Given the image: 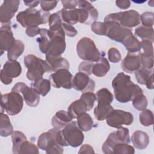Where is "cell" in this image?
I'll return each mask as SVG.
<instances>
[{"instance_id": "obj_1", "label": "cell", "mask_w": 154, "mask_h": 154, "mask_svg": "<svg viewBox=\"0 0 154 154\" xmlns=\"http://www.w3.org/2000/svg\"><path fill=\"white\" fill-rule=\"evenodd\" d=\"M40 37L37 41L40 51L45 55H61L65 51L66 45L63 29L52 31L46 28H40Z\"/></svg>"}, {"instance_id": "obj_2", "label": "cell", "mask_w": 154, "mask_h": 154, "mask_svg": "<svg viewBox=\"0 0 154 154\" xmlns=\"http://www.w3.org/2000/svg\"><path fill=\"white\" fill-rule=\"evenodd\" d=\"M116 99L121 103L132 100L136 96L143 93V90L134 84L129 75L119 73L112 81Z\"/></svg>"}, {"instance_id": "obj_3", "label": "cell", "mask_w": 154, "mask_h": 154, "mask_svg": "<svg viewBox=\"0 0 154 154\" xmlns=\"http://www.w3.org/2000/svg\"><path fill=\"white\" fill-rule=\"evenodd\" d=\"M37 146L46 153H63V147L66 146L60 129L52 128L42 133L38 137Z\"/></svg>"}, {"instance_id": "obj_4", "label": "cell", "mask_w": 154, "mask_h": 154, "mask_svg": "<svg viewBox=\"0 0 154 154\" xmlns=\"http://www.w3.org/2000/svg\"><path fill=\"white\" fill-rule=\"evenodd\" d=\"M50 15L49 12L42 10H37L34 8H28L19 12L16 16V20L23 27L27 28L46 24L49 22Z\"/></svg>"}, {"instance_id": "obj_5", "label": "cell", "mask_w": 154, "mask_h": 154, "mask_svg": "<svg viewBox=\"0 0 154 154\" xmlns=\"http://www.w3.org/2000/svg\"><path fill=\"white\" fill-rule=\"evenodd\" d=\"M23 61L28 69L26 73L27 79L31 81H35L42 79L45 72H51L46 61L34 55L29 54L26 55Z\"/></svg>"}, {"instance_id": "obj_6", "label": "cell", "mask_w": 154, "mask_h": 154, "mask_svg": "<svg viewBox=\"0 0 154 154\" xmlns=\"http://www.w3.org/2000/svg\"><path fill=\"white\" fill-rule=\"evenodd\" d=\"M95 95L97 105L94 109V115L97 120L103 121L107 118L114 109L111 105L113 100V95L106 88L99 90Z\"/></svg>"}, {"instance_id": "obj_7", "label": "cell", "mask_w": 154, "mask_h": 154, "mask_svg": "<svg viewBox=\"0 0 154 154\" xmlns=\"http://www.w3.org/2000/svg\"><path fill=\"white\" fill-rule=\"evenodd\" d=\"M76 52L81 59L90 62H96L101 57L100 52L93 40L87 37H82L78 41Z\"/></svg>"}, {"instance_id": "obj_8", "label": "cell", "mask_w": 154, "mask_h": 154, "mask_svg": "<svg viewBox=\"0 0 154 154\" xmlns=\"http://www.w3.org/2000/svg\"><path fill=\"white\" fill-rule=\"evenodd\" d=\"M23 106V98L17 92L11 91L1 95V112L5 111L10 116L19 114Z\"/></svg>"}, {"instance_id": "obj_9", "label": "cell", "mask_w": 154, "mask_h": 154, "mask_svg": "<svg viewBox=\"0 0 154 154\" xmlns=\"http://www.w3.org/2000/svg\"><path fill=\"white\" fill-rule=\"evenodd\" d=\"M116 22L123 26L131 29L140 23V15L134 10L109 14L104 18V22Z\"/></svg>"}, {"instance_id": "obj_10", "label": "cell", "mask_w": 154, "mask_h": 154, "mask_svg": "<svg viewBox=\"0 0 154 154\" xmlns=\"http://www.w3.org/2000/svg\"><path fill=\"white\" fill-rule=\"evenodd\" d=\"M96 100V95L93 92L83 93L78 100H75L70 105L68 108V112L73 119H76L80 114L90 111Z\"/></svg>"}, {"instance_id": "obj_11", "label": "cell", "mask_w": 154, "mask_h": 154, "mask_svg": "<svg viewBox=\"0 0 154 154\" xmlns=\"http://www.w3.org/2000/svg\"><path fill=\"white\" fill-rule=\"evenodd\" d=\"M61 133L66 146L77 147L81 146L84 141V134L76 122L72 121L68 123L61 131Z\"/></svg>"}, {"instance_id": "obj_12", "label": "cell", "mask_w": 154, "mask_h": 154, "mask_svg": "<svg viewBox=\"0 0 154 154\" xmlns=\"http://www.w3.org/2000/svg\"><path fill=\"white\" fill-rule=\"evenodd\" d=\"M131 141L129 132L128 128L120 127L116 131L109 134L102 146V152L104 153H112L113 147L119 143H129Z\"/></svg>"}, {"instance_id": "obj_13", "label": "cell", "mask_w": 154, "mask_h": 154, "mask_svg": "<svg viewBox=\"0 0 154 154\" xmlns=\"http://www.w3.org/2000/svg\"><path fill=\"white\" fill-rule=\"evenodd\" d=\"M107 25L106 36L117 42L123 43L125 39L132 35V31L128 28L122 26L119 23L113 22H103Z\"/></svg>"}, {"instance_id": "obj_14", "label": "cell", "mask_w": 154, "mask_h": 154, "mask_svg": "<svg viewBox=\"0 0 154 154\" xmlns=\"http://www.w3.org/2000/svg\"><path fill=\"white\" fill-rule=\"evenodd\" d=\"M11 91L22 94L26 103L31 107H35L40 102V94L32 88L23 82L16 83L11 89Z\"/></svg>"}, {"instance_id": "obj_15", "label": "cell", "mask_w": 154, "mask_h": 154, "mask_svg": "<svg viewBox=\"0 0 154 154\" xmlns=\"http://www.w3.org/2000/svg\"><path fill=\"white\" fill-rule=\"evenodd\" d=\"M106 119L108 126L118 129L123 125H131L134 120V117L129 112L120 109H113Z\"/></svg>"}, {"instance_id": "obj_16", "label": "cell", "mask_w": 154, "mask_h": 154, "mask_svg": "<svg viewBox=\"0 0 154 154\" xmlns=\"http://www.w3.org/2000/svg\"><path fill=\"white\" fill-rule=\"evenodd\" d=\"M22 72L20 64L16 60L7 61L1 70L0 78L1 82L8 85L13 81V78L18 77Z\"/></svg>"}, {"instance_id": "obj_17", "label": "cell", "mask_w": 154, "mask_h": 154, "mask_svg": "<svg viewBox=\"0 0 154 154\" xmlns=\"http://www.w3.org/2000/svg\"><path fill=\"white\" fill-rule=\"evenodd\" d=\"M73 76L68 69H63L55 71L50 75L49 81L52 85L57 88H72Z\"/></svg>"}, {"instance_id": "obj_18", "label": "cell", "mask_w": 154, "mask_h": 154, "mask_svg": "<svg viewBox=\"0 0 154 154\" xmlns=\"http://www.w3.org/2000/svg\"><path fill=\"white\" fill-rule=\"evenodd\" d=\"M78 6L79 13V23L90 24L97 19L98 11L90 2L83 0L78 1Z\"/></svg>"}, {"instance_id": "obj_19", "label": "cell", "mask_w": 154, "mask_h": 154, "mask_svg": "<svg viewBox=\"0 0 154 154\" xmlns=\"http://www.w3.org/2000/svg\"><path fill=\"white\" fill-rule=\"evenodd\" d=\"M72 88L82 93L93 92L95 88V82L88 75L79 72L72 79Z\"/></svg>"}, {"instance_id": "obj_20", "label": "cell", "mask_w": 154, "mask_h": 154, "mask_svg": "<svg viewBox=\"0 0 154 154\" xmlns=\"http://www.w3.org/2000/svg\"><path fill=\"white\" fill-rule=\"evenodd\" d=\"M20 1L17 0H9L3 2L0 7V21L1 23H10L11 19L17 12Z\"/></svg>"}, {"instance_id": "obj_21", "label": "cell", "mask_w": 154, "mask_h": 154, "mask_svg": "<svg viewBox=\"0 0 154 154\" xmlns=\"http://www.w3.org/2000/svg\"><path fill=\"white\" fill-rule=\"evenodd\" d=\"M15 38L11 31L10 23L2 25L0 28V48L1 55L8 51L13 45Z\"/></svg>"}, {"instance_id": "obj_22", "label": "cell", "mask_w": 154, "mask_h": 154, "mask_svg": "<svg viewBox=\"0 0 154 154\" xmlns=\"http://www.w3.org/2000/svg\"><path fill=\"white\" fill-rule=\"evenodd\" d=\"M141 67L140 52H128L122 62V68L123 71L128 73H132Z\"/></svg>"}, {"instance_id": "obj_23", "label": "cell", "mask_w": 154, "mask_h": 154, "mask_svg": "<svg viewBox=\"0 0 154 154\" xmlns=\"http://www.w3.org/2000/svg\"><path fill=\"white\" fill-rule=\"evenodd\" d=\"M45 61L49 65L51 72H55L60 69H69L70 64L69 61L61 55H46Z\"/></svg>"}, {"instance_id": "obj_24", "label": "cell", "mask_w": 154, "mask_h": 154, "mask_svg": "<svg viewBox=\"0 0 154 154\" xmlns=\"http://www.w3.org/2000/svg\"><path fill=\"white\" fill-rule=\"evenodd\" d=\"M73 119V117L70 115L68 111L60 110L57 111L52 118L51 123L54 128L61 129L71 122Z\"/></svg>"}, {"instance_id": "obj_25", "label": "cell", "mask_w": 154, "mask_h": 154, "mask_svg": "<svg viewBox=\"0 0 154 154\" xmlns=\"http://www.w3.org/2000/svg\"><path fill=\"white\" fill-rule=\"evenodd\" d=\"M59 15L61 21L65 23L73 25L79 22V13L78 8L72 10H66L64 8L57 12Z\"/></svg>"}, {"instance_id": "obj_26", "label": "cell", "mask_w": 154, "mask_h": 154, "mask_svg": "<svg viewBox=\"0 0 154 154\" xmlns=\"http://www.w3.org/2000/svg\"><path fill=\"white\" fill-rule=\"evenodd\" d=\"M131 141L136 149L143 150L147 147L150 140L149 137L146 132L137 130L132 134Z\"/></svg>"}, {"instance_id": "obj_27", "label": "cell", "mask_w": 154, "mask_h": 154, "mask_svg": "<svg viewBox=\"0 0 154 154\" xmlns=\"http://www.w3.org/2000/svg\"><path fill=\"white\" fill-rule=\"evenodd\" d=\"M110 69V66L106 58L101 57L98 61L93 63L92 73L97 77H103L106 75Z\"/></svg>"}, {"instance_id": "obj_28", "label": "cell", "mask_w": 154, "mask_h": 154, "mask_svg": "<svg viewBox=\"0 0 154 154\" xmlns=\"http://www.w3.org/2000/svg\"><path fill=\"white\" fill-rule=\"evenodd\" d=\"M13 127L10 120L7 114L1 112L0 116V135L6 137L11 135L13 132Z\"/></svg>"}, {"instance_id": "obj_29", "label": "cell", "mask_w": 154, "mask_h": 154, "mask_svg": "<svg viewBox=\"0 0 154 154\" xmlns=\"http://www.w3.org/2000/svg\"><path fill=\"white\" fill-rule=\"evenodd\" d=\"M31 87H32L39 94L45 96L51 90V82L47 79L42 78L35 81H33Z\"/></svg>"}, {"instance_id": "obj_30", "label": "cell", "mask_w": 154, "mask_h": 154, "mask_svg": "<svg viewBox=\"0 0 154 154\" xmlns=\"http://www.w3.org/2000/svg\"><path fill=\"white\" fill-rule=\"evenodd\" d=\"M77 124L82 131H89L93 126V120L91 117L86 112H82L77 117Z\"/></svg>"}, {"instance_id": "obj_31", "label": "cell", "mask_w": 154, "mask_h": 154, "mask_svg": "<svg viewBox=\"0 0 154 154\" xmlns=\"http://www.w3.org/2000/svg\"><path fill=\"white\" fill-rule=\"evenodd\" d=\"M25 46L19 40H16L13 45L7 51V57L9 60H16L23 52Z\"/></svg>"}, {"instance_id": "obj_32", "label": "cell", "mask_w": 154, "mask_h": 154, "mask_svg": "<svg viewBox=\"0 0 154 154\" xmlns=\"http://www.w3.org/2000/svg\"><path fill=\"white\" fill-rule=\"evenodd\" d=\"M128 52L136 53L141 50L140 42L132 34L128 37L122 43Z\"/></svg>"}, {"instance_id": "obj_33", "label": "cell", "mask_w": 154, "mask_h": 154, "mask_svg": "<svg viewBox=\"0 0 154 154\" xmlns=\"http://www.w3.org/2000/svg\"><path fill=\"white\" fill-rule=\"evenodd\" d=\"M11 140L13 143L12 152L13 153L18 154L19 148L21 144L26 140L27 138L25 134L20 131H15L11 134Z\"/></svg>"}, {"instance_id": "obj_34", "label": "cell", "mask_w": 154, "mask_h": 154, "mask_svg": "<svg viewBox=\"0 0 154 154\" xmlns=\"http://www.w3.org/2000/svg\"><path fill=\"white\" fill-rule=\"evenodd\" d=\"M135 34L141 38L142 40H147L152 42H153L154 32L153 28L140 26L135 29Z\"/></svg>"}, {"instance_id": "obj_35", "label": "cell", "mask_w": 154, "mask_h": 154, "mask_svg": "<svg viewBox=\"0 0 154 154\" xmlns=\"http://www.w3.org/2000/svg\"><path fill=\"white\" fill-rule=\"evenodd\" d=\"M135 75L137 82L140 84L144 85L150 77L153 75V70H148L143 67H140L135 72Z\"/></svg>"}, {"instance_id": "obj_36", "label": "cell", "mask_w": 154, "mask_h": 154, "mask_svg": "<svg viewBox=\"0 0 154 154\" xmlns=\"http://www.w3.org/2000/svg\"><path fill=\"white\" fill-rule=\"evenodd\" d=\"M139 120L141 124L144 126L152 125L154 123L153 114L151 110L145 109L140 114Z\"/></svg>"}, {"instance_id": "obj_37", "label": "cell", "mask_w": 154, "mask_h": 154, "mask_svg": "<svg viewBox=\"0 0 154 154\" xmlns=\"http://www.w3.org/2000/svg\"><path fill=\"white\" fill-rule=\"evenodd\" d=\"M135 153L134 148L128 143H119L114 146L112 153L114 154H133Z\"/></svg>"}, {"instance_id": "obj_38", "label": "cell", "mask_w": 154, "mask_h": 154, "mask_svg": "<svg viewBox=\"0 0 154 154\" xmlns=\"http://www.w3.org/2000/svg\"><path fill=\"white\" fill-rule=\"evenodd\" d=\"M49 29L52 31H57L63 29L62 21L57 13L50 15L49 18Z\"/></svg>"}, {"instance_id": "obj_39", "label": "cell", "mask_w": 154, "mask_h": 154, "mask_svg": "<svg viewBox=\"0 0 154 154\" xmlns=\"http://www.w3.org/2000/svg\"><path fill=\"white\" fill-rule=\"evenodd\" d=\"M19 153H39L38 148L34 144L25 141L20 146L19 150Z\"/></svg>"}, {"instance_id": "obj_40", "label": "cell", "mask_w": 154, "mask_h": 154, "mask_svg": "<svg viewBox=\"0 0 154 154\" xmlns=\"http://www.w3.org/2000/svg\"><path fill=\"white\" fill-rule=\"evenodd\" d=\"M132 101L133 106L138 111L145 109L147 106V100L143 93L136 96Z\"/></svg>"}, {"instance_id": "obj_41", "label": "cell", "mask_w": 154, "mask_h": 154, "mask_svg": "<svg viewBox=\"0 0 154 154\" xmlns=\"http://www.w3.org/2000/svg\"><path fill=\"white\" fill-rule=\"evenodd\" d=\"M91 30L99 35H106L107 32V25L105 22L95 21L91 25Z\"/></svg>"}, {"instance_id": "obj_42", "label": "cell", "mask_w": 154, "mask_h": 154, "mask_svg": "<svg viewBox=\"0 0 154 154\" xmlns=\"http://www.w3.org/2000/svg\"><path fill=\"white\" fill-rule=\"evenodd\" d=\"M153 13L150 11L143 13L140 16V21H141L143 26L152 28L153 25Z\"/></svg>"}, {"instance_id": "obj_43", "label": "cell", "mask_w": 154, "mask_h": 154, "mask_svg": "<svg viewBox=\"0 0 154 154\" xmlns=\"http://www.w3.org/2000/svg\"><path fill=\"white\" fill-rule=\"evenodd\" d=\"M140 60L142 67L148 70H152L153 67V56L146 55L140 51Z\"/></svg>"}, {"instance_id": "obj_44", "label": "cell", "mask_w": 154, "mask_h": 154, "mask_svg": "<svg viewBox=\"0 0 154 154\" xmlns=\"http://www.w3.org/2000/svg\"><path fill=\"white\" fill-rule=\"evenodd\" d=\"M140 43L141 48L143 50V52H141L142 54L146 55L153 56V42L147 40H143L140 42Z\"/></svg>"}, {"instance_id": "obj_45", "label": "cell", "mask_w": 154, "mask_h": 154, "mask_svg": "<svg viewBox=\"0 0 154 154\" xmlns=\"http://www.w3.org/2000/svg\"><path fill=\"white\" fill-rule=\"evenodd\" d=\"M108 60L114 63H117L121 60L122 55L119 51L116 48H111L108 51Z\"/></svg>"}, {"instance_id": "obj_46", "label": "cell", "mask_w": 154, "mask_h": 154, "mask_svg": "<svg viewBox=\"0 0 154 154\" xmlns=\"http://www.w3.org/2000/svg\"><path fill=\"white\" fill-rule=\"evenodd\" d=\"M93 63L87 61H82L78 66L79 72H82L87 75H90L92 73V67Z\"/></svg>"}, {"instance_id": "obj_47", "label": "cell", "mask_w": 154, "mask_h": 154, "mask_svg": "<svg viewBox=\"0 0 154 154\" xmlns=\"http://www.w3.org/2000/svg\"><path fill=\"white\" fill-rule=\"evenodd\" d=\"M62 27L65 35L69 37H75L78 34L77 30L75 29V27H73L71 25L67 24L62 22Z\"/></svg>"}, {"instance_id": "obj_48", "label": "cell", "mask_w": 154, "mask_h": 154, "mask_svg": "<svg viewBox=\"0 0 154 154\" xmlns=\"http://www.w3.org/2000/svg\"><path fill=\"white\" fill-rule=\"evenodd\" d=\"M58 1H40V6L42 10L48 12L49 11L54 9Z\"/></svg>"}, {"instance_id": "obj_49", "label": "cell", "mask_w": 154, "mask_h": 154, "mask_svg": "<svg viewBox=\"0 0 154 154\" xmlns=\"http://www.w3.org/2000/svg\"><path fill=\"white\" fill-rule=\"evenodd\" d=\"M61 3L63 5V8L66 10L75 9L78 6V1L75 0L61 1Z\"/></svg>"}, {"instance_id": "obj_50", "label": "cell", "mask_w": 154, "mask_h": 154, "mask_svg": "<svg viewBox=\"0 0 154 154\" xmlns=\"http://www.w3.org/2000/svg\"><path fill=\"white\" fill-rule=\"evenodd\" d=\"M40 28L38 26H31L28 27L26 29V34L28 36L32 37L39 34Z\"/></svg>"}, {"instance_id": "obj_51", "label": "cell", "mask_w": 154, "mask_h": 154, "mask_svg": "<svg viewBox=\"0 0 154 154\" xmlns=\"http://www.w3.org/2000/svg\"><path fill=\"white\" fill-rule=\"evenodd\" d=\"M94 151L93 149V147L90 146L89 144H84L82 145L79 151L78 152V153H94Z\"/></svg>"}, {"instance_id": "obj_52", "label": "cell", "mask_w": 154, "mask_h": 154, "mask_svg": "<svg viewBox=\"0 0 154 154\" xmlns=\"http://www.w3.org/2000/svg\"><path fill=\"white\" fill-rule=\"evenodd\" d=\"M116 4L119 8H120L121 9H123V10L128 8L131 5V2L129 1H127V0H125V1H116Z\"/></svg>"}, {"instance_id": "obj_53", "label": "cell", "mask_w": 154, "mask_h": 154, "mask_svg": "<svg viewBox=\"0 0 154 154\" xmlns=\"http://www.w3.org/2000/svg\"><path fill=\"white\" fill-rule=\"evenodd\" d=\"M23 2L25 3V5L29 7V8H34V7H37L38 5V4L40 3V1H24Z\"/></svg>"}, {"instance_id": "obj_54", "label": "cell", "mask_w": 154, "mask_h": 154, "mask_svg": "<svg viewBox=\"0 0 154 154\" xmlns=\"http://www.w3.org/2000/svg\"><path fill=\"white\" fill-rule=\"evenodd\" d=\"M145 85H146L148 89H150V90L153 89L154 86H153V75L150 77V78L146 82Z\"/></svg>"}]
</instances>
